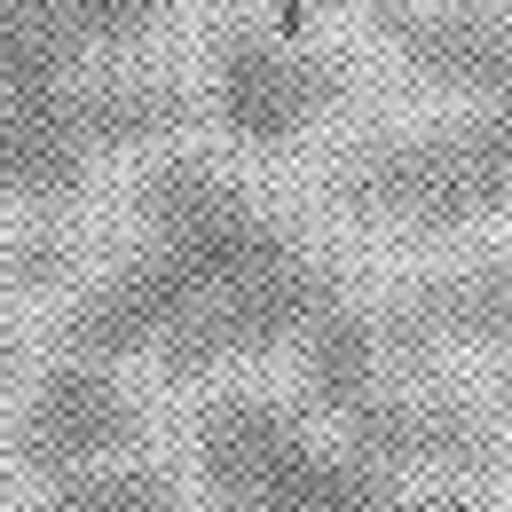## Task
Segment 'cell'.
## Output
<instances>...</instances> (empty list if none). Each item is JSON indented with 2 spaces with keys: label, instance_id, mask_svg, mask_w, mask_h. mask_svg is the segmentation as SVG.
I'll return each instance as SVG.
<instances>
[{
  "label": "cell",
  "instance_id": "obj_4",
  "mask_svg": "<svg viewBox=\"0 0 512 512\" xmlns=\"http://www.w3.org/2000/svg\"><path fill=\"white\" fill-rule=\"evenodd\" d=\"M190 79L150 56L71 71L48 87L0 95V197L16 205H64L103 158L119 150H174V134L197 119Z\"/></svg>",
  "mask_w": 512,
  "mask_h": 512
},
{
  "label": "cell",
  "instance_id": "obj_10",
  "mask_svg": "<svg viewBox=\"0 0 512 512\" xmlns=\"http://www.w3.org/2000/svg\"><path fill=\"white\" fill-rule=\"evenodd\" d=\"M40 512H182V481L150 449H134V457H111V465L40 481Z\"/></svg>",
  "mask_w": 512,
  "mask_h": 512
},
{
  "label": "cell",
  "instance_id": "obj_9",
  "mask_svg": "<svg viewBox=\"0 0 512 512\" xmlns=\"http://www.w3.org/2000/svg\"><path fill=\"white\" fill-rule=\"evenodd\" d=\"M379 331L402 363L434 347H497L512 363V237L434 276H410L394 300H379Z\"/></svg>",
  "mask_w": 512,
  "mask_h": 512
},
{
  "label": "cell",
  "instance_id": "obj_1",
  "mask_svg": "<svg viewBox=\"0 0 512 512\" xmlns=\"http://www.w3.org/2000/svg\"><path fill=\"white\" fill-rule=\"evenodd\" d=\"M127 213V245L87 268L48 323L56 355L213 379L260 355H300L316 323L355 300L316 237L205 150H158L134 174Z\"/></svg>",
  "mask_w": 512,
  "mask_h": 512
},
{
  "label": "cell",
  "instance_id": "obj_11",
  "mask_svg": "<svg viewBox=\"0 0 512 512\" xmlns=\"http://www.w3.org/2000/svg\"><path fill=\"white\" fill-rule=\"evenodd\" d=\"M79 284H87V245L71 221L32 213L0 237V292H56V308H64Z\"/></svg>",
  "mask_w": 512,
  "mask_h": 512
},
{
  "label": "cell",
  "instance_id": "obj_6",
  "mask_svg": "<svg viewBox=\"0 0 512 512\" xmlns=\"http://www.w3.org/2000/svg\"><path fill=\"white\" fill-rule=\"evenodd\" d=\"M142 434H150L142 386L119 363H87V355H48L8 402V457L32 481H64L87 465L134 457Z\"/></svg>",
  "mask_w": 512,
  "mask_h": 512
},
{
  "label": "cell",
  "instance_id": "obj_3",
  "mask_svg": "<svg viewBox=\"0 0 512 512\" xmlns=\"http://www.w3.org/2000/svg\"><path fill=\"white\" fill-rule=\"evenodd\" d=\"M323 197L386 237H465L512 205V95L363 134L331 158Z\"/></svg>",
  "mask_w": 512,
  "mask_h": 512
},
{
  "label": "cell",
  "instance_id": "obj_15",
  "mask_svg": "<svg viewBox=\"0 0 512 512\" xmlns=\"http://www.w3.org/2000/svg\"><path fill=\"white\" fill-rule=\"evenodd\" d=\"M505 8H512V0H505Z\"/></svg>",
  "mask_w": 512,
  "mask_h": 512
},
{
  "label": "cell",
  "instance_id": "obj_2",
  "mask_svg": "<svg viewBox=\"0 0 512 512\" xmlns=\"http://www.w3.org/2000/svg\"><path fill=\"white\" fill-rule=\"evenodd\" d=\"M190 473L205 512H394L402 473L339 442L284 386H229L190 418Z\"/></svg>",
  "mask_w": 512,
  "mask_h": 512
},
{
  "label": "cell",
  "instance_id": "obj_14",
  "mask_svg": "<svg viewBox=\"0 0 512 512\" xmlns=\"http://www.w3.org/2000/svg\"><path fill=\"white\" fill-rule=\"evenodd\" d=\"M0 512H16V497H8V481H0Z\"/></svg>",
  "mask_w": 512,
  "mask_h": 512
},
{
  "label": "cell",
  "instance_id": "obj_8",
  "mask_svg": "<svg viewBox=\"0 0 512 512\" xmlns=\"http://www.w3.org/2000/svg\"><path fill=\"white\" fill-rule=\"evenodd\" d=\"M174 0H0V95L119 64Z\"/></svg>",
  "mask_w": 512,
  "mask_h": 512
},
{
  "label": "cell",
  "instance_id": "obj_7",
  "mask_svg": "<svg viewBox=\"0 0 512 512\" xmlns=\"http://www.w3.org/2000/svg\"><path fill=\"white\" fill-rule=\"evenodd\" d=\"M371 32L426 87L457 103L512 95V8L505 0H363Z\"/></svg>",
  "mask_w": 512,
  "mask_h": 512
},
{
  "label": "cell",
  "instance_id": "obj_13",
  "mask_svg": "<svg viewBox=\"0 0 512 512\" xmlns=\"http://www.w3.org/2000/svg\"><path fill=\"white\" fill-rule=\"evenodd\" d=\"M489 410H497V426L512 434V363L497 371V379H489Z\"/></svg>",
  "mask_w": 512,
  "mask_h": 512
},
{
  "label": "cell",
  "instance_id": "obj_5",
  "mask_svg": "<svg viewBox=\"0 0 512 512\" xmlns=\"http://www.w3.org/2000/svg\"><path fill=\"white\" fill-rule=\"evenodd\" d=\"M355 95V56L276 24H221L205 40V111L245 150H284Z\"/></svg>",
  "mask_w": 512,
  "mask_h": 512
},
{
  "label": "cell",
  "instance_id": "obj_12",
  "mask_svg": "<svg viewBox=\"0 0 512 512\" xmlns=\"http://www.w3.org/2000/svg\"><path fill=\"white\" fill-rule=\"evenodd\" d=\"M394 512H505L497 497H481L473 481H418Z\"/></svg>",
  "mask_w": 512,
  "mask_h": 512
}]
</instances>
